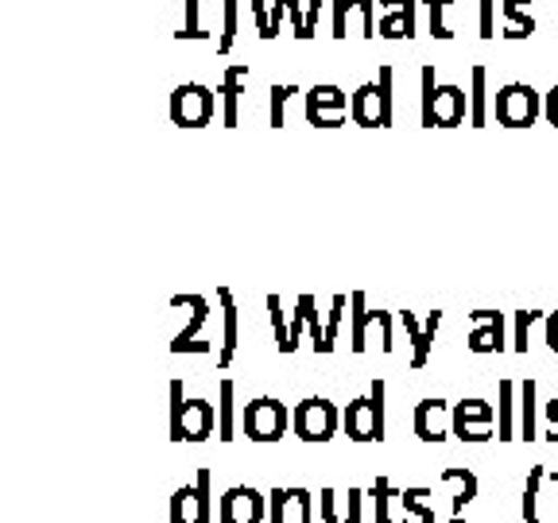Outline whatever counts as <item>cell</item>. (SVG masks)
<instances>
[{
	"label": "cell",
	"mask_w": 558,
	"mask_h": 523,
	"mask_svg": "<svg viewBox=\"0 0 558 523\" xmlns=\"http://www.w3.org/2000/svg\"><path fill=\"white\" fill-rule=\"evenodd\" d=\"M423 124L427 129H458L470 117V97L458 82H438L435 66H423Z\"/></svg>",
	"instance_id": "obj_1"
},
{
	"label": "cell",
	"mask_w": 558,
	"mask_h": 523,
	"mask_svg": "<svg viewBox=\"0 0 558 523\" xmlns=\"http://www.w3.org/2000/svg\"><path fill=\"white\" fill-rule=\"evenodd\" d=\"M392 86H396V70L380 66L373 82H361L349 97V113L361 129H388L396 117V101H392Z\"/></svg>",
	"instance_id": "obj_2"
},
{
	"label": "cell",
	"mask_w": 558,
	"mask_h": 523,
	"mask_svg": "<svg viewBox=\"0 0 558 523\" xmlns=\"http://www.w3.org/2000/svg\"><path fill=\"white\" fill-rule=\"evenodd\" d=\"M241 427L253 442H279L291 427V411H288V403H279L276 396H256V400L244 408Z\"/></svg>",
	"instance_id": "obj_3"
},
{
	"label": "cell",
	"mask_w": 558,
	"mask_h": 523,
	"mask_svg": "<svg viewBox=\"0 0 558 523\" xmlns=\"http://www.w3.org/2000/svg\"><path fill=\"white\" fill-rule=\"evenodd\" d=\"M291 427L303 442H330L341 427V411L333 408L326 396H311V400L295 403L291 411Z\"/></svg>",
	"instance_id": "obj_4"
},
{
	"label": "cell",
	"mask_w": 558,
	"mask_h": 523,
	"mask_svg": "<svg viewBox=\"0 0 558 523\" xmlns=\"http://www.w3.org/2000/svg\"><path fill=\"white\" fill-rule=\"evenodd\" d=\"M543 113V94L527 82H508L497 89V124L505 129H532Z\"/></svg>",
	"instance_id": "obj_5"
},
{
	"label": "cell",
	"mask_w": 558,
	"mask_h": 523,
	"mask_svg": "<svg viewBox=\"0 0 558 523\" xmlns=\"http://www.w3.org/2000/svg\"><path fill=\"white\" fill-rule=\"evenodd\" d=\"M218 113V97L214 89L202 86V82H183V86H174L171 94V121L179 129H206Z\"/></svg>",
	"instance_id": "obj_6"
},
{
	"label": "cell",
	"mask_w": 558,
	"mask_h": 523,
	"mask_svg": "<svg viewBox=\"0 0 558 523\" xmlns=\"http://www.w3.org/2000/svg\"><path fill=\"white\" fill-rule=\"evenodd\" d=\"M209 488H214V473L198 470V477L191 485L174 488L171 497V523H214V500H209Z\"/></svg>",
	"instance_id": "obj_7"
},
{
	"label": "cell",
	"mask_w": 558,
	"mask_h": 523,
	"mask_svg": "<svg viewBox=\"0 0 558 523\" xmlns=\"http://www.w3.org/2000/svg\"><path fill=\"white\" fill-rule=\"evenodd\" d=\"M497 430V408L485 400H462L453 408V438L462 442H488Z\"/></svg>",
	"instance_id": "obj_8"
},
{
	"label": "cell",
	"mask_w": 558,
	"mask_h": 523,
	"mask_svg": "<svg viewBox=\"0 0 558 523\" xmlns=\"http://www.w3.org/2000/svg\"><path fill=\"white\" fill-rule=\"evenodd\" d=\"M345 117L353 113H349V97L341 94V86H330V82L311 86V94H306V121L314 129H341Z\"/></svg>",
	"instance_id": "obj_9"
},
{
	"label": "cell",
	"mask_w": 558,
	"mask_h": 523,
	"mask_svg": "<svg viewBox=\"0 0 558 523\" xmlns=\"http://www.w3.org/2000/svg\"><path fill=\"white\" fill-rule=\"evenodd\" d=\"M221 523H264L268 520V497H260L253 485H233L218 500Z\"/></svg>",
	"instance_id": "obj_10"
},
{
	"label": "cell",
	"mask_w": 558,
	"mask_h": 523,
	"mask_svg": "<svg viewBox=\"0 0 558 523\" xmlns=\"http://www.w3.org/2000/svg\"><path fill=\"white\" fill-rule=\"evenodd\" d=\"M341 430H345L353 442H380L384 438V423L376 418L373 408V396H357V400H349V408L341 411Z\"/></svg>",
	"instance_id": "obj_11"
},
{
	"label": "cell",
	"mask_w": 558,
	"mask_h": 523,
	"mask_svg": "<svg viewBox=\"0 0 558 523\" xmlns=\"http://www.w3.org/2000/svg\"><path fill=\"white\" fill-rule=\"evenodd\" d=\"M470 349L473 353H505V314L500 311H470Z\"/></svg>",
	"instance_id": "obj_12"
},
{
	"label": "cell",
	"mask_w": 558,
	"mask_h": 523,
	"mask_svg": "<svg viewBox=\"0 0 558 523\" xmlns=\"http://www.w3.org/2000/svg\"><path fill=\"white\" fill-rule=\"evenodd\" d=\"M400 326H403V333L411 338V365L423 368V365L430 361V345H435L438 326H442V311H430V314H427V323H418L415 314L403 311V314H400Z\"/></svg>",
	"instance_id": "obj_13"
},
{
	"label": "cell",
	"mask_w": 558,
	"mask_h": 523,
	"mask_svg": "<svg viewBox=\"0 0 558 523\" xmlns=\"http://www.w3.org/2000/svg\"><path fill=\"white\" fill-rule=\"evenodd\" d=\"M311 523V492L306 488H271L268 492V523Z\"/></svg>",
	"instance_id": "obj_14"
},
{
	"label": "cell",
	"mask_w": 558,
	"mask_h": 523,
	"mask_svg": "<svg viewBox=\"0 0 558 523\" xmlns=\"http://www.w3.org/2000/svg\"><path fill=\"white\" fill-rule=\"evenodd\" d=\"M415 435L423 442H446L453 435V411L446 408V400L415 403Z\"/></svg>",
	"instance_id": "obj_15"
},
{
	"label": "cell",
	"mask_w": 558,
	"mask_h": 523,
	"mask_svg": "<svg viewBox=\"0 0 558 523\" xmlns=\"http://www.w3.org/2000/svg\"><path fill=\"white\" fill-rule=\"evenodd\" d=\"M214 430H218V408L209 400H186L183 427H179V435L171 442H206Z\"/></svg>",
	"instance_id": "obj_16"
},
{
	"label": "cell",
	"mask_w": 558,
	"mask_h": 523,
	"mask_svg": "<svg viewBox=\"0 0 558 523\" xmlns=\"http://www.w3.org/2000/svg\"><path fill=\"white\" fill-rule=\"evenodd\" d=\"M376 35H384V39H411L415 35V0H380Z\"/></svg>",
	"instance_id": "obj_17"
},
{
	"label": "cell",
	"mask_w": 558,
	"mask_h": 523,
	"mask_svg": "<svg viewBox=\"0 0 558 523\" xmlns=\"http://www.w3.org/2000/svg\"><path fill=\"white\" fill-rule=\"evenodd\" d=\"M244 86H248V66L244 62H236V66H226V74H221V124L226 129H236V121H241V94Z\"/></svg>",
	"instance_id": "obj_18"
},
{
	"label": "cell",
	"mask_w": 558,
	"mask_h": 523,
	"mask_svg": "<svg viewBox=\"0 0 558 523\" xmlns=\"http://www.w3.org/2000/svg\"><path fill=\"white\" fill-rule=\"evenodd\" d=\"M442 485L450 488V523H465L462 512L473 504V497H477V473L473 470H462V465H450V470H442Z\"/></svg>",
	"instance_id": "obj_19"
},
{
	"label": "cell",
	"mask_w": 558,
	"mask_h": 523,
	"mask_svg": "<svg viewBox=\"0 0 558 523\" xmlns=\"http://www.w3.org/2000/svg\"><path fill=\"white\" fill-rule=\"evenodd\" d=\"M403 488H396L388 477H376L373 481V523H415L403 515V500H400Z\"/></svg>",
	"instance_id": "obj_20"
},
{
	"label": "cell",
	"mask_w": 558,
	"mask_h": 523,
	"mask_svg": "<svg viewBox=\"0 0 558 523\" xmlns=\"http://www.w3.org/2000/svg\"><path fill=\"white\" fill-rule=\"evenodd\" d=\"M515 403H520V384L500 380L497 388V438L500 442H512L515 435Z\"/></svg>",
	"instance_id": "obj_21"
},
{
	"label": "cell",
	"mask_w": 558,
	"mask_h": 523,
	"mask_svg": "<svg viewBox=\"0 0 558 523\" xmlns=\"http://www.w3.org/2000/svg\"><path fill=\"white\" fill-rule=\"evenodd\" d=\"M218 303H221V353H218V365L229 368V365H233V353H236V303H233V291L221 288Z\"/></svg>",
	"instance_id": "obj_22"
},
{
	"label": "cell",
	"mask_w": 558,
	"mask_h": 523,
	"mask_svg": "<svg viewBox=\"0 0 558 523\" xmlns=\"http://www.w3.org/2000/svg\"><path fill=\"white\" fill-rule=\"evenodd\" d=\"M505 39H527L535 32V16H532V0H505Z\"/></svg>",
	"instance_id": "obj_23"
},
{
	"label": "cell",
	"mask_w": 558,
	"mask_h": 523,
	"mask_svg": "<svg viewBox=\"0 0 558 523\" xmlns=\"http://www.w3.org/2000/svg\"><path fill=\"white\" fill-rule=\"evenodd\" d=\"M171 306H191V318H186V326L179 333H174V341L171 345H183V341H194V333L206 326V318H209V299H202V295H174L171 299Z\"/></svg>",
	"instance_id": "obj_24"
},
{
	"label": "cell",
	"mask_w": 558,
	"mask_h": 523,
	"mask_svg": "<svg viewBox=\"0 0 558 523\" xmlns=\"http://www.w3.org/2000/svg\"><path fill=\"white\" fill-rule=\"evenodd\" d=\"M488 121V74L485 66L470 70V124L473 129H485Z\"/></svg>",
	"instance_id": "obj_25"
},
{
	"label": "cell",
	"mask_w": 558,
	"mask_h": 523,
	"mask_svg": "<svg viewBox=\"0 0 558 523\" xmlns=\"http://www.w3.org/2000/svg\"><path fill=\"white\" fill-rule=\"evenodd\" d=\"M349 323H353V330H349V349L353 353H365L368 349V299L361 295V291H353L349 295Z\"/></svg>",
	"instance_id": "obj_26"
},
{
	"label": "cell",
	"mask_w": 558,
	"mask_h": 523,
	"mask_svg": "<svg viewBox=\"0 0 558 523\" xmlns=\"http://www.w3.org/2000/svg\"><path fill=\"white\" fill-rule=\"evenodd\" d=\"M535 380H523L520 384V438L523 442H532L539 438V427H535V415H539V403H535Z\"/></svg>",
	"instance_id": "obj_27"
},
{
	"label": "cell",
	"mask_w": 558,
	"mask_h": 523,
	"mask_svg": "<svg viewBox=\"0 0 558 523\" xmlns=\"http://www.w3.org/2000/svg\"><path fill=\"white\" fill-rule=\"evenodd\" d=\"M368 341H376L380 353L396 349V314L392 311H368Z\"/></svg>",
	"instance_id": "obj_28"
},
{
	"label": "cell",
	"mask_w": 558,
	"mask_h": 523,
	"mask_svg": "<svg viewBox=\"0 0 558 523\" xmlns=\"http://www.w3.org/2000/svg\"><path fill=\"white\" fill-rule=\"evenodd\" d=\"M547 481V470L543 465H532L527 470V485H523V500H520V512L523 523H539V488Z\"/></svg>",
	"instance_id": "obj_29"
},
{
	"label": "cell",
	"mask_w": 558,
	"mask_h": 523,
	"mask_svg": "<svg viewBox=\"0 0 558 523\" xmlns=\"http://www.w3.org/2000/svg\"><path fill=\"white\" fill-rule=\"evenodd\" d=\"M430 488H403L400 500H403V515L415 523H435V508L427 504Z\"/></svg>",
	"instance_id": "obj_30"
},
{
	"label": "cell",
	"mask_w": 558,
	"mask_h": 523,
	"mask_svg": "<svg viewBox=\"0 0 558 523\" xmlns=\"http://www.w3.org/2000/svg\"><path fill=\"white\" fill-rule=\"evenodd\" d=\"M233 380H221L218 388V438L221 442H233Z\"/></svg>",
	"instance_id": "obj_31"
},
{
	"label": "cell",
	"mask_w": 558,
	"mask_h": 523,
	"mask_svg": "<svg viewBox=\"0 0 558 523\" xmlns=\"http://www.w3.org/2000/svg\"><path fill=\"white\" fill-rule=\"evenodd\" d=\"M268 311H271V333H276L279 353H295V345H291V323L288 314H283V306H279V295H268Z\"/></svg>",
	"instance_id": "obj_32"
},
{
	"label": "cell",
	"mask_w": 558,
	"mask_h": 523,
	"mask_svg": "<svg viewBox=\"0 0 558 523\" xmlns=\"http://www.w3.org/2000/svg\"><path fill=\"white\" fill-rule=\"evenodd\" d=\"M345 24H349V27L357 24V32L365 35V39H373V35H376V24H380V20H373V0H349V16H345Z\"/></svg>",
	"instance_id": "obj_33"
},
{
	"label": "cell",
	"mask_w": 558,
	"mask_h": 523,
	"mask_svg": "<svg viewBox=\"0 0 558 523\" xmlns=\"http://www.w3.org/2000/svg\"><path fill=\"white\" fill-rule=\"evenodd\" d=\"M349 314V295H333L330 299V318H326V345L323 353H333L338 345V333H341V318Z\"/></svg>",
	"instance_id": "obj_34"
},
{
	"label": "cell",
	"mask_w": 558,
	"mask_h": 523,
	"mask_svg": "<svg viewBox=\"0 0 558 523\" xmlns=\"http://www.w3.org/2000/svg\"><path fill=\"white\" fill-rule=\"evenodd\" d=\"M268 94H271V101H268V124H271V129H279V124L288 121V101H291V94H299V89L295 86H279V82H276V86H271Z\"/></svg>",
	"instance_id": "obj_35"
},
{
	"label": "cell",
	"mask_w": 558,
	"mask_h": 523,
	"mask_svg": "<svg viewBox=\"0 0 558 523\" xmlns=\"http://www.w3.org/2000/svg\"><path fill=\"white\" fill-rule=\"evenodd\" d=\"M236 44V0H221V39H218V51L229 54Z\"/></svg>",
	"instance_id": "obj_36"
},
{
	"label": "cell",
	"mask_w": 558,
	"mask_h": 523,
	"mask_svg": "<svg viewBox=\"0 0 558 523\" xmlns=\"http://www.w3.org/2000/svg\"><path fill=\"white\" fill-rule=\"evenodd\" d=\"M543 314L539 311H515V323H512V349L515 353H527V333L532 326L539 323Z\"/></svg>",
	"instance_id": "obj_37"
},
{
	"label": "cell",
	"mask_w": 558,
	"mask_h": 523,
	"mask_svg": "<svg viewBox=\"0 0 558 523\" xmlns=\"http://www.w3.org/2000/svg\"><path fill=\"white\" fill-rule=\"evenodd\" d=\"M179 39H209V32H202L198 24V0H183V24H179Z\"/></svg>",
	"instance_id": "obj_38"
},
{
	"label": "cell",
	"mask_w": 558,
	"mask_h": 523,
	"mask_svg": "<svg viewBox=\"0 0 558 523\" xmlns=\"http://www.w3.org/2000/svg\"><path fill=\"white\" fill-rule=\"evenodd\" d=\"M453 0H427V20H430V35L435 39H450V24H446V9H450Z\"/></svg>",
	"instance_id": "obj_39"
},
{
	"label": "cell",
	"mask_w": 558,
	"mask_h": 523,
	"mask_svg": "<svg viewBox=\"0 0 558 523\" xmlns=\"http://www.w3.org/2000/svg\"><path fill=\"white\" fill-rule=\"evenodd\" d=\"M183 415H186V384L171 380V438L183 427Z\"/></svg>",
	"instance_id": "obj_40"
},
{
	"label": "cell",
	"mask_w": 558,
	"mask_h": 523,
	"mask_svg": "<svg viewBox=\"0 0 558 523\" xmlns=\"http://www.w3.org/2000/svg\"><path fill=\"white\" fill-rule=\"evenodd\" d=\"M306 326H311V341H314V349L323 353V345H326V323L318 318V303H314V295H306Z\"/></svg>",
	"instance_id": "obj_41"
},
{
	"label": "cell",
	"mask_w": 558,
	"mask_h": 523,
	"mask_svg": "<svg viewBox=\"0 0 558 523\" xmlns=\"http://www.w3.org/2000/svg\"><path fill=\"white\" fill-rule=\"evenodd\" d=\"M318 512H323V523H345V512H338V492L333 488L318 492Z\"/></svg>",
	"instance_id": "obj_42"
},
{
	"label": "cell",
	"mask_w": 558,
	"mask_h": 523,
	"mask_svg": "<svg viewBox=\"0 0 558 523\" xmlns=\"http://www.w3.org/2000/svg\"><path fill=\"white\" fill-rule=\"evenodd\" d=\"M345 16H349V0H330V27H333V39H338V44L349 35Z\"/></svg>",
	"instance_id": "obj_43"
},
{
	"label": "cell",
	"mask_w": 558,
	"mask_h": 523,
	"mask_svg": "<svg viewBox=\"0 0 558 523\" xmlns=\"http://www.w3.org/2000/svg\"><path fill=\"white\" fill-rule=\"evenodd\" d=\"M248 9H253V20H256V32H260V39H271V4H268V0H248Z\"/></svg>",
	"instance_id": "obj_44"
},
{
	"label": "cell",
	"mask_w": 558,
	"mask_h": 523,
	"mask_svg": "<svg viewBox=\"0 0 558 523\" xmlns=\"http://www.w3.org/2000/svg\"><path fill=\"white\" fill-rule=\"evenodd\" d=\"M288 20H291V35L306 39V0H288Z\"/></svg>",
	"instance_id": "obj_45"
},
{
	"label": "cell",
	"mask_w": 558,
	"mask_h": 523,
	"mask_svg": "<svg viewBox=\"0 0 558 523\" xmlns=\"http://www.w3.org/2000/svg\"><path fill=\"white\" fill-rule=\"evenodd\" d=\"M497 35V0H481V39Z\"/></svg>",
	"instance_id": "obj_46"
},
{
	"label": "cell",
	"mask_w": 558,
	"mask_h": 523,
	"mask_svg": "<svg viewBox=\"0 0 558 523\" xmlns=\"http://www.w3.org/2000/svg\"><path fill=\"white\" fill-rule=\"evenodd\" d=\"M361 512H365V492H361V488H349L345 492V523H361Z\"/></svg>",
	"instance_id": "obj_47"
},
{
	"label": "cell",
	"mask_w": 558,
	"mask_h": 523,
	"mask_svg": "<svg viewBox=\"0 0 558 523\" xmlns=\"http://www.w3.org/2000/svg\"><path fill=\"white\" fill-rule=\"evenodd\" d=\"M543 415H547V430L543 435H547V442H558V396L550 403H543Z\"/></svg>",
	"instance_id": "obj_48"
},
{
	"label": "cell",
	"mask_w": 558,
	"mask_h": 523,
	"mask_svg": "<svg viewBox=\"0 0 558 523\" xmlns=\"http://www.w3.org/2000/svg\"><path fill=\"white\" fill-rule=\"evenodd\" d=\"M326 4H330V0H306V39H311L314 27H318V16H323Z\"/></svg>",
	"instance_id": "obj_49"
},
{
	"label": "cell",
	"mask_w": 558,
	"mask_h": 523,
	"mask_svg": "<svg viewBox=\"0 0 558 523\" xmlns=\"http://www.w3.org/2000/svg\"><path fill=\"white\" fill-rule=\"evenodd\" d=\"M543 117L558 129V86H550V94H543Z\"/></svg>",
	"instance_id": "obj_50"
},
{
	"label": "cell",
	"mask_w": 558,
	"mask_h": 523,
	"mask_svg": "<svg viewBox=\"0 0 558 523\" xmlns=\"http://www.w3.org/2000/svg\"><path fill=\"white\" fill-rule=\"evenodd\" d=\"M288 20V0H271V39L279 35V24Z\"/></svg>",
	"instance_id": "obj_51"
},
{
	"label": "cell",
	"mask_w": 558,
	"mask_h": 523,
	"mask_svg": "<svg viewBox=\"0 0 558 523\" xmlns=\"http://www.w3.org/2000/svg\"><path fill=\"white\" fill-rule=\"evenodd\" d=\"M171 353H214L209 341H183V345H171Z\"/></svg>",
	"instance_id": "obj_52"
},
{
	"label": "cell",
	"mask_w": 558,
	"mask_h": 523,
	"mask_svg": "<svg viewBox=\"0 0 558 523\" xmlns=\"http://www.w3.org/2000/svg\"><path fill=\"white\" fill-rule=\"evenodd\" d=\"M547 349L550 353H558V311L547 314Z\"/></svg>",
	"instance_id": "obj_53"
},
{
	"label": "cell",
	"mask_w": 558,
	"mask_h": 523,
	"mask_svg": "<svg viewBox=\"0 0 558 523\" xmlns=\"http://www.w3.org/2000/svg\"><path fill=\"white\" fill-rule=\"evenodd\" d=\"M547 481H550V485H558V473H547Z\"/></svg>",
	"instance_id": "obj_54"
}]
</instances>
